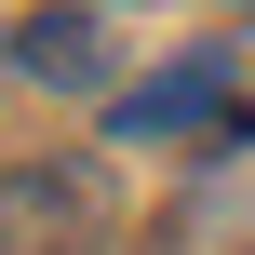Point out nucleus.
<instances>
[{
    "label": "nucleus",
    "mask_w": 255,
    "mask_h": 255,
    "mask_svg": "<svg viewBox=\"0 0 255 255\" xmlns=\"http://www.w3.org/2000/svg\"><path fill=\"white\" fill-rule=\"evenodd\" d=\"M229 94H242V67H229V54H188V67H161V81H134V94L108 108V148H175V134H229Z\"/></svg>",
    "instance_id": "obj_2"
},
{
    "label": "nucleus",
    "mask_w": 255,
    "mask_h": 255,
    "mask_svg": "<svg viewBox=\"0 0 255 255\" xmlns=\"http://www.w3.org/2000/svg\"><path fill=\"white\" fill-rule=\"evenodd\" d=\"M94 242H108V175L94 161L40 148V161L0 175V255H94Z\"/></svg>",
    "instance_id": "obj_1"
},
{
    "label": "nucleus",
    "mask_w": 255,
    "mask_h": 255,
    "mask_svg": "<svg viewBox=\"0 0 255 255\" xmlns=\"http://www.w3.org/2000/svg\"><path fill=\"white\" fill-rule=\"evenodd\" d=\"M0 67H13V81L81 94V81L108 67V40H94V13H27V27H0Z\"/></svg>",
    "instance_id": "obj_3"
}]
</instances>
